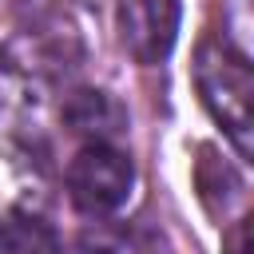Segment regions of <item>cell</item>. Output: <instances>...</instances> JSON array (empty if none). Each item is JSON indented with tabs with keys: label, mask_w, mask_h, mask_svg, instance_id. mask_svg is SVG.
Returning a JSON list of instances; mask_svg holds the SVG:
<instances>
[{
	"label": "cell",
	"mask_w": 254,
	"mask_h": 254,
	"mask_svg": "<svg viewBox=\"0 0 254 254\" xmlns=\"http://www.w3.org/2000/svg\"><path fill=\"white\" fill-rule=\"evenodd\" d=\"M246 238H250V226H246V218H242V222L230 230V238H226V242H230V254H246Z\"/></svg>",
	"instance_id": "cell-8"
},
{
	"label": "cell",
	"mask_w": 254,
	"mask_h": 254,
	"mask_svg": "<svg viewBox=\"0 0 254 254\" xmlns=\"http://www.w3.org/2000/svg\"><path fill=\"white\" fill-rule=\"evenodd\" d=\"M0 254H60V238L40 214L16 210L0 218Z\"/></svg>",
	"instance_id": "cell-6"
},
{
	"label": "cell",
	"mask_w": 254,
	"mask_h": 254,
	"mask_svg": "<svg viewBox=\"0 0 254 254\" xmlns=\"http://www.w3.org/2000/svg\"><path fill=\"white\" fill-rule=\"evenodd\" d=\"M71 254H143V246H139V238H135L131 230L95 222V226H87V230L75 238Z\"/></svg>",
	"instance_id": "cell-7"
},
{
	"label": "cell",
	"mask_w": 254,
	"mask_h": 254,
	"mask_svg": "<svg viewBox=\"0 0 254 254\" xmlns=\"http://www.w3.org/2000/svg\"><path fill=\"white\" fill-rule=\"evenodd\" d=\"M64 119L75 135H87L91 143H111V135L123 131V107L107 91H75L64 107Z\"/></svg>",
	"instance_id": "cell-5"
},
{
	"label": "cell",
	"mask_w": 254,
	"mask_h": 254,
	"mask_svg": "<svg viewBox=\"0 0 254 254\" xmlns=\"http://www.w3.org/2000/svg\"><path fill=\"white\" fill-rule=\"evenodd\" d=\"M4 56L28 75H60L75 60V36L67 28H28L8 44Z\"/></svg>",
	"instance_id": "cell-4"
},
{
	"label": "cell",
	"mask_w": 254,
	"mask_h": 254,
	"mask_svg": "<svg viewBox=\"0 0 254 254\" xmlns=\"http://www.w3.org/2000/svg\"><path fill=\"white\" fill-rule=\"evenodd\" d=\"M131 187H135V167L111 143H87L67 163V198L87 218H103L119 210Z\"/></svg>",
	"instance_id": "cell-2"
},
{
	"label": "cell",
	"mask_w": 254,
	"mask_h": 254,
	"mask_svg": "<svg viewBox=\"0 0 254 254\" xmlns=\"http://www.w3.org/2000/svg\"><path fill=\"white\" fill-rule=\"evenodd\" d=\"M194 83H198V95H202L206 111L230 135L238 155H250V131H254L250 60L234 56L226 44H202L198 56H194Z\"/></svg>",
	"instance_id": "cell-1"
},
{
	"label": "cell",
	"mask_w": 254,
	"mask_h": 254,
	"mask_svg": "<svg viewBox=\"0 0 254 254\" xmlns=\"http://www.w3.org/2000/svg\"><path fill=\"white\" fill-rule=\"evenodd\" d=\"M179 0H123L119 4V40L127 56L143 67H155L171 56L179 40Z\"/></svg>",
	"instance_id": "cell-3"
}]
</instances>
